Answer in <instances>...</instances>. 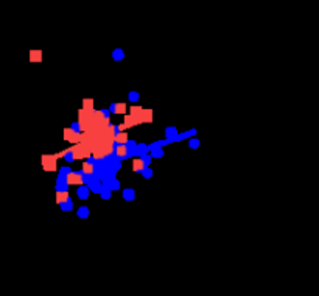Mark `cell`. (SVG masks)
Segmentation results:
<instances>
[{
	"label": "cell",
	"mask_w": 319,
	"mask_h": 296,
	"mask_svg": "<svg viewBox=\"0 0 319 296\" xmlns=\"http://www.w3.org/2000/svg\"><path fill=\"white\" fill-rule=\"evenodd\" d=\"M70 150H72V153H73L75 161H76V159H87V158L92 154L83 144H75V147H72Z\"/></svg>",
	"instance_id": "6da1fadb"
},
{
	"label": "cell",
	"mask_w": 319,
	"mask_h": 296,
	"mask_svg": "<svg viewBox=\"0 0 319 296\" xmlns=\"http://www.w3.org/2000/svg\"><path fill=\"white\" fill-rule=\"evenodd\" d=\"M42 167L45 172L50 170H55L56 169V159H55V154H44L42 156Z\"/></svg>",
	"instance_id": "7a4b0ae2"
},
{
	"label": "cell",
	"mask_w": 319,
	"mask_h": 296,
	"mask_svg": "<svg viewBox=\"0 0 319 296\" xmlns=\"http://www.w3.org/2000/svg\"><path fill=\"white\" fill-rule=\"evenodd\" d=\"M67 186H83V179H81V170L80 172H70L66 176Z\"/></svg>",
	"instance_id": "3957f363"
},
{
	"label": "cell",
	"mask_w": 319,
	"mask_h": 296,
	"mask_svg": "<svg viewBox=\"0 0 319 296\" xmlns=\"http://www.w3.org/2000/svg\"><path fill=\"white\" fill-rule=\"evenodd\" d=\"M64 139H66L67 142H72V144H80V134L73 133L70 128H66V130H64Z\"/></svg>",
	"instance_id": "277c9868"
},
{
	"label": "cell",
	"mask_w": 319,
	"mask_h": 296,
	"mask_svg": "<svg viewBox=\"0 0 319 296\" xmlns=\"http://www.w3.org/2000/svg\"><path fill=\"white\" fill-rule=\"evenodd\" d=\"M108 111L111 114H125L126 112V105H125V103H111Z\"/></svg>",
	"instance_id": "5b68a950"
},
{
	"label": "cell",
	"mask_w": 319,
	"mask_h": 296,
	"mask_svg": "<svg viewBox=\"0 0 319 296\" xmlns=\"http://www.w3.org/2000/svg\"><path fill=\"white\" fill-rule=\"evenodd\" d=\"M114 154H116V158L119 161L128 159V151H126L125 145H116V147H114Z\"/></svg>",
	"instance_id": "8992f818"
},
{
	"label": "cell",
	"mask_w": 319,
	"mask_h": 296,
	"mask_svg": "<svg viewBox=\"0 0 319 296\" xmlns=\"http://www.w3.org/2000/svg\"><path fill=\"white\" fill-rule=\"evenodd\" d=\"M122 197L125 201H134L136 200V190L134 189H123Z\"/></svg>",
	"instance_id": "52a82bcc"
},
{
	"label": "cell",
	"mask_w": 319,
	"mask_h": 296,
	"mask_svg": "<svg viewBox=\"0 0 319 296\" xmlns=\"http://www.w3.org/2000/svg\"><path fill=\"white\" fill-rule=\"evenodd\" d=\"M128 134L123 131V133H117L116 136H114V142H116V145H125L128 142Z\"/></svg>",
	"instance_id": "ba28073f"
},
{
	"label": "cell",
	"mask_w": 319,
	"mask_h": 296,
	"mask_svg": "<svg viewBox=\"0 0 319 296\" xmlns=\"http://www.w3.org/2000/svg\"><path fill=\"white\" fill-rule=\"evenodd\" d=\"M142 112H144V108H140V106H133L131 108V117H134L139 123H142L140 122V119H142Z\"/></svg>",
	"instance_id": "9c48e42d"
},
{
	"label": "cell",
	"mask_w": 319,
	"mask_h": 296,
	"mask_svg": "<svg viewBox=\"0 0 319 296\" xmlns=\"http://www.w3.org/2000/svg\"><path fill=\"white\" fill-rule=\"evenodd\" d=\"M89 194H91V192H89L87 186H78V189H76V195H78V198H81V200H87Z\"/></svg>",
	"instance_id": "30bf717a"
},
{
	"label": "cell",
	"mask_w": 319,
	"mask_h": 296,
	"mask_svg": "<svg viewBox=\"0 0 319 296\" xmlns=\"http://www.w3.org/2000/svg\"><path fill=\"white\" fill-rule=\"evenodd\" d=\"M103 186H106L111 192L112 190H119L120 189V181H119L117 178H112V179H109V181H106Z\"/></svg>",
	"instance_id": "8fae6325"
},
{
	"label": "cell",
	"mask_w": 319,
	"mask_h": 296,
	"mask_svg": "<svg viewBox=\"0 0 319 296\" xmlns=\"http://www.w3.org/2000/svg\"><path fill=\"white\" fill-rule=\"evenodd\" d=\"M101 186H103V184H101V183L98 181V179H94L92 183L87 184V189H89V192H94V194H100Z\"/></svg>",
	"instance_id": "7c38bea8"
},
{
	"label": "cell",
	"mask_w": 319,
	"mask_h": 296,
	"mask_svg": "<svg viewBox=\"0 0 319 296\" xmlns=\"http://www.w3.org/2000/svg\"><path fill=\"white\" fill-rule=\"evenodd\" d=\"M140 122H142V123H153V111L151 109H144Z\"/></svg>",
	"instance_id": "4fadbf2b"
},
{
	"label": "cell",
	"mask_w": 319,
	"mask_h": 296,
	"mask_svg": "<svg viewBox=\"0 0 319 296\" xmlns=\"http://www.w3.org/2000/svg\"><path fill=\"white\" fill-rule=\"evenodd\" d=\"M67 200H70L69 192H56V203H58V204L66 203Z\"/></svg>",
	"instance_id": "5bb4252c"
},
{
	"label": "cell",
	"mask_w": 319,
	"mask_h": 296,
	"mask_svg": "<svg viewBox=\"0 0 319 296\" xmlns=\"http://www.w3.org/2000/svg\"><path fill=\"white\" fill-rule=\"evenodd\" d=\"M144 169H145V167H144L142 161H140V158L133 159V170H134L136 173H142V170H144Z\"/></svg>",
	"instance_id": "9a60e30c"
},
{
	"label": "cell",
	"mask_w": 319,
	"mask_h": 296,
	"mask_svg": "<svg viewBox=\"0 0 319 296\" xmlns=\"http://www.w3.org/2000/svg\"><path fill=\"white\" fill-rule=\"evenodd\" d=\"M101 200H111L112 198V192L106 187V186H101V190H100V194Z\"/></svg>",
	"instance_id": "2e32d148"
},
{
	"label": "cell",
	"mask_w": 319,
	"mask_h": 296,
	"mask_svg": "<svg viewBox=\"0 0 319 296\" xmlns=\"http://www.w3.org/2000/svg\"><path fill=\"white\" fill-rule=\"evenodd\" d=\"M150 153H151V154H150L151 159H160V158L165 156V151H163L162 148H155V150H151Z\"/></svg>",
	"instance_id": "e0dca14e"
},
{
	"label": "cell",
	"mask_w": 319,
	"mask_h": 296,
	"mask_svg": "<svg viewBox=\"0 0 319 296\" xmlns=\"http://www.w3.org/2000/svg\"><path fill=\"white\" fill-rule=\"evenodd\" d=\"M112 59L114 61H123L125 59V51L122 48H116L112 51Z\"/></svg>",
	"instance_id": "ac0fdd59"
},
{
	"label": "cell",
	"mask_w": 319,
	"mask_h": 296,
	"mask_svg": "<svg viewBox=\"0 0 319 296\" xmlns=\"http://www.w3.org/2000/svg\"><path fill=\"white\" fill-rule=\"evenodd\" d=\"M177 134H179V133H177L176 126H167V128H165V137H167V139H171V137H174Z\"/></svg>",
	"instance_id": "d6986e66"
},
{
	"label": "cell",
	"mask_w": 319,
	"mask_h": 296,
	"mask_svg": "<svg viewBox=\"0 0 319 296\" xmlns=\"http://www.w3.org/2000/svg\"><path fill=\"white\" fill-rule=\"evenodd\" d=\"M196 134H198V130H196V128H191V130L184 131L182 134H179V137H181V140H184V139H191V137H195Z\"/></svg>",
	"instance_id": "ffe728a7"
},
{
	"label": "cell",
	"mask_w": 319,
	"mask_h": 296,
	"mask_svg": "<svg viewBox=\"0 0 319 296\" xmlns=\"http://www.w3.org/2000/svg\"><path fill=\"white\" fill-rule=\"evenodd\" d=\"M137 153H139V158H142V156H145V154H148V153H150L148 145H145V144H137Z\"/></svg>",
	"instance_id": "44dd1931"
},
{
	"label": "cell",
	"mask_w": 319,
	"mask_h": 296,
	"mask_svg": "<svg viewBox=\"0 0 319 296\" xmlns=\"http://www.w3.org/2000/svg\"><path fill=\"white\" fill-rule=\"evenodd\" d=\"M59 208H61L62 212H70V211L73 209V201H72V200H67L66 203L59 204Z\"/></svg>",
	"instance_id": "7402d4cb"
},
{
	"label": "cell",
	"mask_w": 319,
	"mask_h": 296,
	"mask_svg": "<svg viewBox=\"0 0 319 296\" xmlns=\"http://www.w3.org/2000/svg\"><path fill=\"white\" fill-rule=\"evenodd\" d=\"M125 128H131V126H136V125H139V122L134 119V117H131V115H126L125 117Z\"/></svg>",
	"instance_id": "603a6c76"
},
{
	"label": "cell",
	"mask_w": 319,
	"mask_h": 296,
	"mask_svg": "<svg viewBox=\"0 0 319 296\" xmlns=\"http://www.w3.org/2000/svg\"><path fill=\"white\" fill-rule=\"evenodd\" d=\"M30 58H31V59H30L31 62H41V61H42V53H41V51H36V50L33 51V50H31Z\"/></svg>",
	"instance_id": "cb8c5ba5"
},
{
	"label": "cell",
	"mask_w": 319,
	"mask_h": 296,
	"mask_svg": "<svg viewBox=\"0 0 319 296\" xmlns=\"http://www.w3.org/2000/svg\"><path fill=\"white\" fill-rule=\"evenodd\" d=\"M199 139H196V137H191L190 139V142H188V148L190 150H198L199 148Z\"/></svg>",
	"instance_id": "d4e9b609"
},
{
	"label": "cell",
	"mask_w": 319,
	"mask_h": 296,
	"mask_svg": "<svg viewBox=\"0 0 319 296\" xmlns=\"http://www.w3.org/2000/svg\"><path fill=\"white\" fill-rule=\"evenodd\" d=\"M81 172H83L84 175H92V173H94V165H91V164L84 162V164H83V169H81Z\"/></svg>",
	"instance_id": "484cf974"
},
{
	"label": "cell",
	"mask_w": 319,
	"mask_h": 296,
	"mask_svg": "<svg viewBox=\"0 0 319 296\" xmlns=\"http://www.w3.org/2000/svg\"><path fill=\"white\" fill-rule=\"evenodd\" d=\"M76 215H78L80 218H87L89 217V208H86V206H81V208L78 209V212H76Z\"/></svg>",
	"instance_id": "4316f807"
},
{
	"label": "cell",
	"mask_w": 319,
	"mask_h": 296,
	"mask_svg": "<svg viewBox=\"0 0 319 296\" xmlns=\"http://www.w3.org/2000/svg\"><path fill=\"white\" fill-rule=\"evenodd\" d=\"M139 98H140V94H139V92H136V91H131L130 94H128V100H130L131 103H137V101H139Z\"/></svg>",
	"instance_id": "83f0119b"
},
{
	"label": "cell",
	"mask_w": 319,
	"mask_h": 296,
	"mask_svg": "<svg viewBox=\"0 0 319 296\" xmlns=\"http://www.w3.org/2000/svg\"><path fill=\"white\" fill-rule=\"evenodd\" d=\"M64 161H67V162H73L75 161V158H73V153H72V150L69 148V150H66L64 151Z\"/></svg>",
	"instance_id": "f1b7e54d"
},
{
	"label": "cell",
	"mask_w": 319,
	"mask_h": 296,
	"mask_svg": "<svg viewBox=\"0 0 319 296\" xmlns=\"http://www.w3.org/2000/svg\"><path fill=\"white\" fill-rule=\"evenodd\" d=\"M83 109H86V111H92V109H94V101H92L91 98L84 100V103H83Z\"/></svg>",
	"instance_id": "f546056e"
},
{
	"label": "cell",
	"mask_w": 319,
	"mask_h": 296,
	"mask_svg": "<svg viewBox=\"0 0 319 296\" xmlns=\"http://www.w3.org/2000/svg\"><path fill=\"white\" fill-rule=\"evenodd\" d=\"M70 130H72L73 133H76V134H81V133H83V130H81V125H80L78 122H73V123L70 125Z\"/></svg>",
	"instance_id": "4dcf8cb0"
},
{
	"label": "cell",
	"mask_w": 319,
	"mask_h": 296,
	"mask_svg": "<svg viewBox=\"0 0 319 296\" xmlns=\"http://www.w3.org/2000/svg\"><path fill=\"white\" fill-rule=\"evenodd\" d=\"M140 161H142V164H144V167H145V169H147V167H150V164H151V156H150V154H145V156H142V158H140Z\"/></svg>",
	"instance_id": "1f68e13d"
},
{
	"label": "cell",
	"mask_w": 319,
	"mask_h": 296,
	"mask_svg": "<svg viewBox=\"0 0 319 296\" xmlns=\"http://www.w3.org/2000/svg\"><path fill=\"white\" fill-rule=\"evenodd\" d=\"M140 175H142L145 179H151V178H153V170L150 169V167H147V169L142 170V173H140Z\"/></svg>",
	"instance_id": "d6a6232c"
},
{
	"label": "cell",
	"mask_w": 319,
	"mask_h": 296,
	"mask_svg": "<svg viewBox=\"0 0 319 296\" xmlns=\"http://www.w3.org/2000/svg\"><path fill=\"white\" fill-rule=\"evenodd\" d=\"M70 172H73V170L70 169V167H61V169H59V175H61V176H67Z\"/></svg>",
	"instance_id": "836d02e7"
},
{
	"label": "cell",
	"mask_w": 319,
	"mask_h": 296,
	"mask_svg": "<svg viewBox=\"0 0 319 296\" xmlns=\"http://www.w3.org/2000/svg\"><path fill=\"white\" fill-rule=\"evenodd\" d=\"M56 184H58V186H67L66 176H61V175H58V178H56Z\"/></svg>",
	"instance_id": "e575fe53"
},
{
	"label": "cell",
	"mask_w": 319,
	"mask_h": 296,
	"mask_svg": "<svg viewBox=\"0 0 319 296\" xmlns=\"http://www.w3.org/2000/svg\"><path fill=\"white\" fill-rule=\"evenodd\" d=\"M100 114L105 120H109V117H111V112L108 109H100Z\"/></svg>",
	"instance_id": "d590c367"
},
{
	"label": "cell",
	"mask_w": 319,
	"mask_h": 296,
	"mask_svg": "<svg viewBox=\"0 0 319 296\" xmlns=\"http://www.w3.org/2000/svg\"><path fill=\"white\" fill-rule=\"evenodd\" d=\"M125 147H126V150H130V148H136V147H137V142H136V140H128V142L125 144Z\"/></svg>",
	"instance_id": "8d00e7d4"
},
{
	"label": "cell",
	"mask_w": 319,
	"mask_h": 296,
	"mask_svg": "<svg viewBox=\"0 0 319 296\" xmlns=\"http://www.w3.org/2000/svg\"><path fill=\"white\" fill-rule=\"evenodd\" d=\"M55 189H56V192H69V186H55Z\"/></svg>",
	"instance_id": "74e56055"
},
{
	"label": "cell",
	"mask_w": 319,
	"mask_h": 296,
	"mask_svg": "<svg viewBox=\"0 0 319 296\" xmlns=\"http://www.w3.org/2000/svg\"><path fill=\"white\" fill-rule=\"evenodd\" d=\"M86 162H87V164H91V165H95V162H97V161H95V159H94L92 156H89Z\"/></svg>",
	"instance_id": "f35d334b"
}]
</instances>
